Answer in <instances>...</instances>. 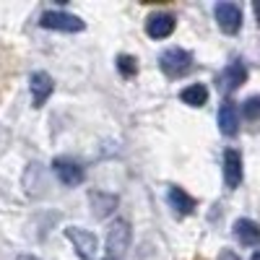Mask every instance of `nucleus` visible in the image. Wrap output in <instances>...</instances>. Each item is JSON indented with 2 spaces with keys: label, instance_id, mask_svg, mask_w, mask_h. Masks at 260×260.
Instances as JSON below:
<instances>
[{
  "label": "nucleus",
  "instance_id": "nucleus-1",
  "mask_svg": "<svg viewBox=\"0 0 260 260\" xmlns=\"http://www.w3.org/2000/svg\"><path fill=\"white\" fill-rule=\"evenodd\" d=\"M130 247V224L125 219H117L112 229L107 232L104 242V260H125Z\"/></svg>",
  "mask_w": 260,
  "mask_h": 260
},
{
  "label": "nucleus",
  "instance_id": "nucleus-2",
  "mask_svg": "<svg viewBox=\"0 0 260 260\" xmlns=\"http://www.w3.org/2000/svg\"><path fill=\"white\" fill-rule=\"evenodd\" d=\"M65 240H68L81 260H96L99 255V240L96 234L83 226H65Z\"/></svg>",
  "mask_w": 260,
  "mask_h": 260
},
{
  "label": "nucleus",
  "instance_id": "nucleus-3",
  "mask_svg": "<svg viewBox=\"0 0 260 260\" xmlns=\"http://www.w3.org/2000/svg\"><path fill=\"white\" fill-rule=\"evenodd\" d=\"M159 68L169 78H180V76L190 73V68H192V52H187L182 47H169L159 57Z\"/></svg>",
  "mask_w": 260,
  "mask_h": 260
},
{
  "label": "nucleus",
  "instance_id": "nucleus-4",
  "mask_svg": "<svg viewBox=\"0 0 260 260\" xmlns=\"http://www.w3.org/2000/svg\"><path fill=\"white\" fill-rule=\"evenodd\" d=\"M39 26L42 29H52V31H65V34H76V31L86 29L83 21L78 16L68 13V11H47V13H42Z\"/></svg>",
  "mask_w": 260,
  "mask_h": 260
},
{
  "label": "nucleus",
  "instance_id": "nucleus-5",
  "mask_svg": "<svg viewBox=\"0 0 260 260\" xmlns=\"http://www.w3.org/2000/svg\"><path fill=\"white\" fill-rule=\"evenodd\" d=\"M52 172H55V177H57L65 187H78V185L86 180L83 167H81L78 161H73V159H65V156H60V159L52 161Z\"/></svg>",
  "mask_w": 260,
  "mask_h": 260
},
{
  "label": "nucleus",
  "instance_id": "nucleus-6",
  "mask_svg": "<svg viewBox=\"0 0 260 260\" xmlns=\"http://www.w3.org/2000/svg\"><path fill=\"white\" fill-rule=\"evenodd\" d=\"M213 16H216L219 29L224 34H229V37L242 29V11H240V6H237V3H219V6H216V11H213Z\"/></svg>",
  "mask_w": 260,
  "mask_h": 260
},
{
  "label": "nucleus",
  "instance_id": "nucleus-7",
  "mask_svg": "<svg viewBox=\"0 0 260 260\" xmlns=\"http://www.w3.org/2000/svg\"><path fill=\"white\" fill-rule=\"evenodd\" d=\"M29 91H31V102H34L37 110H39V107H45V102H47V99L52 96V91H55L52 76L45 73V71L31 73V76H29Z\"/></svg>",
  "mask_w": 260,
  "mask_h": 260
},
{
  "label": "nucleus",
  "instance_id": "nucleus-8",
  "mask_svg": "<svg viewBox=\"0 0 260 260\" xmlns=\"http://www.w3.org/2000/svg\"><path fill=\"white\" fill-rule=\"evenodd\" d=\"M245 81H247V68H245V62L234 60V62H229L226 68L219 73V89H221L224 94H232V91L240 89Z\"/></svg>",
  "mask_w": 260,
  "mask_h": 260
},
{
  "label": "nucleus",
  "instance_id": "nucleus-9",
  "mask_svg": "<svg viewBox=\"0 0 260 260\" xmlns=\"http://www.w3.org/2000/svg\"><path fill=\"white\" fill-rule=\"evenodd\" d=\"M242 156L237 148H226L224 151V185L226 190H237L242 182Z\"/></svg>",
  "mask_w": 260,
  "mask_h": 260
},
{
  "label": "nucleus",
  "instance_id": "nucleus-10",
  "mask_svg": "<svg viewBox=\"0 0 260 260\" xmlns=\"http://www.w3.org/2000/svg\"><path fill=\"white\" fill-rule=\"evenodd\" d=\"M175 26H177V18L172 13H154V16L146 18V34L151 39H167V37H172Z\"/></svg>",
  "mask_w": 260,
  "mask_h": 260
},
{
  "label": "nucleus",
  "instance_id": "nucleus-11",
  "mask_svg": "<svg viewBox=\"0 0 260 260\" xmlns=\"http://www.w3.org/2000/svg\"><path fill=\"white\" fill-rule=\"evenodd\" d=\"M216 120H219V130L226 136V138H234L237 133H240V110H237V104L232 99H226L221 107H219V115H216Z\"/></svg>",
  "mask_w": 260,
  "mask_h": 260
},
{
  "label": "nucleus",
  "instance_id": "nucleus-12",
  "mask_svg": "<svg viewBox=\"0 0 260 260\" xmlns=\"http://www.w3.org/2000/svg\"><path fill=\"white\" fill-rule=\"evenodd\" d=\"M232 234H234V240L240 242L242 247L260 245V226L252 219H237L234 226H232Z\"/></svg>",
  "mask_w": 260,
  "mask_h": 260
},
{
  "label": "nucleus",
  "instance_id": "nucleus-13",
  "mask_svg": "<svg viewBox=\"0 0 260 260\" xmlns=\"http://www.w3.org/2000/svg\"><path fill=\"white\" fill-rule=\"evenodd\" d=\"M167 198H169V206H172V211H175L177 216H190L195 211V206H198V201H195L187 190H182L180 185H172L169 192H167Z\"/></svg>",
  "mask_w": 260,
  "mask_h": 260
},
{
  "label": "nucleus",
  "instance_id": "nucleus-14",
  "mask_svg": "<svg viewBox=\"0 0 260 260\" xmlns=\"http://www.w3.org/2000/svg\"><path fill=\"white\" fill-rule=\"evenodd\" d=\"M89 203H91V213L96 216V219H107V216H112L115 208H117V195L91 190L89 192Z\"/></svg>",
  "mask_w": 260,
  "mask_h": 260
},
{
  "label": "nucleus",
  "instance_id": "nucleus-15",
  "mask_svg": "<svg viewBox=\"0 0 260 260\" xmlns=\"http://www.w3.org/2000/svg\"><path fill=\"white\" fill-rule=\"evenodd\" d=\"M180 99L187 107H203L208 102V89H206L203 83H192V86H187V89H182Z\"/></svg>",
  "mask_w": 260,
  "mask_h": 260
},
{
  "label": "nucleus",
  "instance_id": "nucleus-16",
  "mask_svg": "<svg viewBox=\"0 0 260 260\" xmlns=\"http://www.w3.org/2000/svg\"><path fill=\"white\" fill-rule=\"evenodd\" d=\"M115 65H117V71H120L122 78H133V76L138 73V60H136L133 55H120V57L115 60Z\"/></svg>",
  "mask_w": 260,
  "mask_h": 260
},
{
  "label": "nucleus",
  "instance_id": "nucleus-17",
  "mask_svg": "<svg viewBox=\"0 0 260 260\" xmlns=\"http://www.w3.org/2000/svg\"><path fill=\"white\" fill-rule=\"evenodd\" d=\"M242 115L247 120H257L260 117V96H250L245 104H242Z\"/></svg>",
  "mask_w": 260,
  "mask_h": 260
},
{
  "label": "nucleus",
  "instance_id": "nucleus-18",
  "mask_svg": "<svg viewBox=\"0 0 260 260\" xmlns=\"http://www.w3.org/2000/svg\"><path fill=\"white\" fill-rule=\"evenodd\" d=\"M219 260H240V255H237L234 250H224V252L219 255Z\"/></svg>",
  "mask_w": 260,
  "mask_h": 260
},
{
  "label": "nucleus",
  "instance_id": "nucleus-19",
  "mask_svg": "<svg viewBox=\"0 0 260 260\" xmlns=\"http://www.w3.org/2000/svg\"><path fill=\"white\" fill-rule=\"evenodd\" d=\"M252 11H255V16H257V26H260V3H252Z\"/></svg>",
  "mask_w": 260,
  "mask_h": 260
},
{
  "label": "nucleus",
  "instance_id": "nucleus-20",
  "mask_svg": "<svg viewBox=\"0 0 260 260\" xmlns=\"http://www.w3.org/2000/svg\"><path fill=\"white\" fill-rule=\"evenodd\" d=\"M252 260H260V250H255V252H252Z\"/></svg>",
  "mask_w": 260,
  "mask_h": 260
}]
</instances>
